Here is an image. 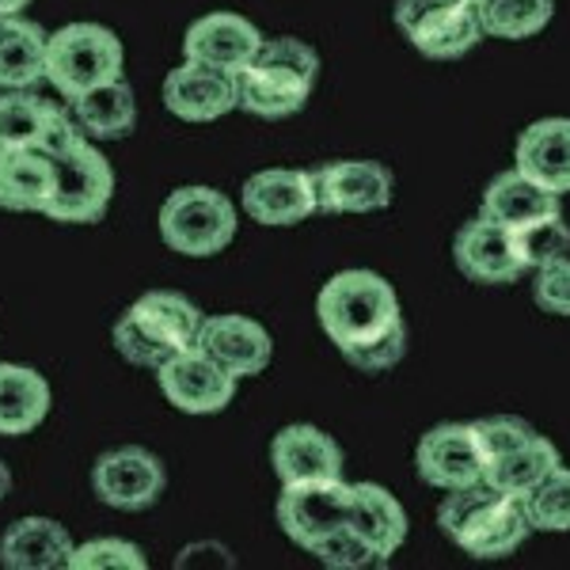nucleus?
<instances>
[{
	"instance_id": "nucleus-14",
	"label": "nucleus",
	"mask_w": 570,
	"mask_h": 570,
	"mask_svg": "<svg viewBox=\"0 0 570 570\" xmlns=\"http://www.w3.org/2000/svg\"><path fill=\"white\" fill-rule=\"evenodd\" d=\"M415 472L422 483L438 487V491H461V487L480 483L487 461L472 422H441V426L426 430L415 449Z\"/></svg>"
},
{
	"instance_id": "nucleus-39",
	"label": "nucleus",
	"mask_w": 570,
	"mask_h": 570,
	"mask_svg": "<svg viewBox=\"0 0 570 570\" xmlns=\"http://www.w3.org/2000/svg\"><path fill=\"white\" fill-rule=\"evenodd\" d=\"M472 4H483V0H472Z\"/></svg>"
},
{
	"instance_id": "nucleus-2",
	"label": "nucleus",
	"mask_w": 570,
	"mask_h": 570,
	"mask_svg": "<svg viewBox=\"0 0 570 570\" xmlns=\"http://www.w3.org/2000/svg\"><path fill=\"white\" fill-rule=\"evenodd\" d=\"M438 529L472 559L513 556L532 532L521 499L499 491L487 480L461 487V491H445V502L438 510Z\"/></svg>"
},
{
	"instance_id": "nucleus-1",
	"label": "nucleus",
	"mask_w": 570,
	"mask_h": 570,
	"mask_svg": "<svg viewBox=\"0 0 570 570\" xmlns=\"http://www.w3.org/2000/svg\"><path fill=\"white\" fill-rule=\"evenodd\" d=\"M316 320L346 362L407 331L392 282L376 271H338L327 278L316 297Z\"/></svg>"
},
{
	"instance_id": "nucleus-16",
	"label": "nucleus",
	"mask_w": 570,
	"mask_h": 570,
	"mask_svg": "<svg viewBox=\"0 0 570 570\" xmlns=\"http://www.w3.org/2000/svg\"><path fill=\"white\" fill-rule=\"evenodd\" d=\"M164 107L183 122H217L240 107L236 72L183 58V66L164 77Z\"/></svg>"
},
{
	"instance_id": "nucleus-34",
	"label": "nucleus",
	"mask_w": 570,
	"mask_h": 570,
	"mask_svg": "<svg viewBox=\"0 0 570 570\" xmlns=\"http://www.w3.org/2000/svg\"><path fill=\"white\" fill-rule=\"evenodd\" d=\"M472 430H475V441H480L483 461H487V464L499 461L502 453H510V449L525 445L529 438H537V434H540L537 426H529V422H525V419H518V415H491V419H480V422H472Z\"/></svg>"
},
{
	"instance_id": "nucleus-9",
	"label": "nucleus",
	"mask_w": 570,
	"mask_h": 570,
	"mask_svg": "<svg viewBox=\"0 0 570 570\" xmlns=\"http://www.w3.org/2000/svg\"><path fill=\"white\" fill-rule=\"evenodd\" d=\"M351 502L354 483H346L343 475L289 483L278 494V525L293 544L312 551L316 544H324L331 532H338L351 521Z\"/></svg>"
},
{
	"instance_id": "nucleus-12",
	"label": "nucleus",
	"mask_w": 570,
	"mask_h": 570,
	"mask_svg": "<svg viewBox=\"0 0 570 570\" xmlns=\"http://www.w3.org/2000/svg\"><path fill=\"white\" fill-rule=\"evenodd\" d=\"M156 381H160L164 400L183 415H220L236 400V384H240L225 365H217L198 346L168 357L156 370Z\"/></svg>"
},
{
	"instance_id": "nucleus-32",
	"label": "nucleus",
	"mask_w": 570,
	"mask_h": 570,
	"mask_svg": "<svg viewBox=\"0 0 570 570\" xmlns=\"http://www.w3.org/2000/svg\"><path fill=\"white\" fill-rule=\"evenodd\" d=\"M532 532H570V468L559 464L521 499Z\"/></svg>"
},
{
	"instance_id": "nucleus-7",
	"label": "nucleus",
	"mask_w": 570,
	"mask_h": 570,
	"mask_svg": "<svg viewBox=\"0 0 570 570\" xmlns=\"http://www.w3.org/2000/svg\"><path fill=\"white\" fill-rule=\"evenodd\" d=\"M53 160V202L46 217L58 225H99L115 198V168L91 137L80 134Z\"/></svg>"
},
{
	"instance_id": "nucleus-6",
	"label": "nucleus",
	"mask_w": 570,
	"mask_h": 570,
	"mask_svg": "<svg viewBox=\"0 0 570 570\" xmlns=\"http://www.w3.org/2000/svg\"><path fill=\"white\" fill-rule=\"evenodd\" d=\"M160 240L187 259H214L236 240V206L214 187H179L160 206Z\"/></svg>"
},
{
	"instance_id": "nucleus-25",
	"label": "nucleus",
	"mask_w": 570,
	"mask_h": 570,
	"mask_svg": "<svg viewBox=\"0 0 570 570\" xmlns=\"http://www.w3.org/2000/svg\"><path fill=\"white\" fill-rule=\"evenodd\" d=\"M69 115L91 141H122L137 126V96L122 77L69 99Z\"/></svg>"
},
{
	"instance_id": "nucleus-4",
	"label": "nucleus",
	"mask_w": 570,
	"mask_h": 570,
	"mask_svg": "<svg viewBox=\"0 0 570 570\" xmlns=\"http://www.w3.org/2000/svg\"><path fill=\"white\" fill-rule=\"evenodd\" d=\"M320 77V53L308 42L282 35L266 39L244 72H236L240 110L255 118H289L305 110Z\"/></svg>"
},
{
	"instance_id": "nucleus-31",
	"label": "nucleus",
	"mask_w": 570,
	"mask_h": 570,
	"mask_svg": "<svg viewBox=\"0 0 570 570\" xmlns=\"http://www.w3.org/2000/svg\"><path fill=\"white\" fill-rule=\"evenodd\" d=\"M510 240L518 259L525 263V271H540V266L559 263L570 255V225L563 220V209H559V214L532 217L525 225L510 228Z\"/></svg>"
},
{
	"instance_id": "nucleus-28",
	"label": "nucleus",
	"mask_w": 570,
	"mask_h": 570,
	"mask_svg": "<svg viewBox=\"0 0 570 570\" xmlns=\"http://www.w3.org/2000/svg\"><path fill=\"white\" fill-rule=\"evenodd\" d=\"M46 42L50 31L35 20L12 16L0 35V88H35L46 80Z\"/></svg>"
},
{
	"instance_id": "nucleus-27",
	"label": "nucleus",
	"mask_w": 570,
	"mask_h": 570,
	"mask_svg": "<svg viewBox=\"0 0 570 570\" xmlns=\"http://www.w3.org/2000/svg\"><path fill=\"white\" fill-rule=\"evenodd\" d=\"M559 214V195H551L525 171H499L483 190V217L499 220L502 228H518L532 217Z\"/></svg>"
},
{
	"instance_id": "nucleus-11",
	"label": "nucleus",
	"mask_w": 570,
	"mask_h": 570,
	"mask_svg": "<svg viewBox=\"0 0 570 570\" xmlns=\"http://www.w3.org/2000/svg\"><path fill=\"white\" fill-rule=\"evenodd\" d=\"M164 487H168L164 461L145 445L107 449L91 464V491L110 510H122V513L149 510V505L160 502Z\"/></svg>"
},
{
	"instance_id": "nucleus-19",
	"label": "nucleus",
	"mask_w": 570,
	"mask_h": 570,
	"mask_svg": "<svg viewBox=\"0 0 570 570\" xmlns=\"http://www.w3.org/2000/svg\"><path fill=\"white\" fill-rule=\"evenodd\" d=\"M453 263L468 282L480 285H513L525 278V263L518 259L510 240V228H502L491 217H475L456 233L453 240Z\"/></svg>"
},
{
	"instance_id": "nucleus-8",
	"label": "nucleus",
	"mask_w": 570,
	"mask_h": 570,
	"mask_svg": "<svg viewBox=\"0 0 570 570\" xmlns=\"http://www.w3.org/2000/svg\"><path fill=\"white\" fill-rule=\"evenodd\" d=\"M395 27L422 58L453 61L475 50L487 31L472 0H395Z\"/></svg>"
},
{
	"instance_id": "nucleus-23",
	"label": "nucleus",
	"mask_w": 570,
	"mask_h": 570,
	"mask_svg": "<svg viewBox=\"0 0 570 570\" xmlns=\"http://www.w3.org/2000/svg\"><path fill=\"white\" fill-rule=\"evenodd\" d=\"M346 525L373 548V556L381 559V567H384L395 551L403 548V540H407V510H403L389 487L354 483L351 521H346Z\"/></svg>"
},
{
	"instance_id": "nucleus-22",
	"label": "nucleus",
	"mask_w": 570,
	"mask_h": 570,
	"mask_svg": "<svg viewBox=\"0 0 570 570\" xmlns=\"http://www.w3.org/2000/svg\"><path fill=\"white\" fill-rule=\"evenodd\" d=\"M518 171L563 198L570 190V118H540L518 137Z\"/></svg>"
},
{
	"instance_id": "nucleus-17",
	"label": "nucleus",
	"mask_w": 570,
	"mask_h": 570,
	"mask_svg": "<svg viewBox=\"0 0 570 570\" xmlns=\"http://www.w3.org/2000/svg\"><path fill=\"white\" fill-rule=\"evenodd\" d=\"M263 31L247 16L236 12H209L187 27L183 35V58L217 66L225 72H244L263 50Z\"/></svg>"
},
{
	"instance_id": "nucleus-20",
	"label": "nucleus",
	"mask_w": 570,
	"mask_h": 570,
	"mask_svg": "<svg viewBox=\"0 0 570 570\" xmlns=\"http://www.w3.org/2000/svg\"><path fill=\"white\" fill-rule=\"evenodd\" d=\"M271 464L282 487L343 475V445L312 422L282 426L271 441Z\"/></svg>"
},
{
	"instance_id": "nucleus-13",
	"label": "nucleus",
	"mask_w": 570,
	"mask_h": 570,
	"mask_svg": "<svg viewBox=\"0 0 570 570\" xmlns=\"http://www.w3.org/2000/svg\"><path fill=\"white\" fill-rule=\"evenodd\" d=\"M320 214H376L395 198V179L376 160H327L312 168Z\"/></svg>"
},
{
	"instance_id": "nucleus-26",
	"label": "nucleus",
	"mask_w": 570,
	"mask_h": 570,
	"mask_svg": "<svg viewBox=\"0 0 570 570\" xmlns=\"http://www.w3.org/2000/svg\"><path fill=\"white\" fill-rule=\"evenodd\" d=\"M50 415V384L39 370L0 362V438H23Z\"/></svg>"
},
{
	"instance_id": "nucleus-18",
	"label": "nucleus",
	"mask_w": 570,
	"mask_h": 570,
	"mask_svg": "<svg viewBox=\"0 0 570 570\" xmlns=\"http://www.w3.org/2000/svg\"><path fill=\"white\" fill-rule=\"evenodd\" d=\"M198 351H206L217 365H225L236 381L244 376L266 373L274 357V338L259 320L240 316V312H220V316H206L198 331Z\"/></svg>"
},
{
	"instance_id": "nucleus-24",
	"label": "nucleus",
	"mask_w": 570,
	"mask_h": 570,
	"mask_svg": "<svg viewBox=\"0 0 570 570\" xmlns=\"http://www.w3.org/2000/svg\"><path fill=\"white\" fill-rule=\"evenodd\" d=\"M53 202V160L42 149H0V209L42 214Z\"/></svg>"
},
{
	"instance_id": "nucleus-10",
	"label": "nucleus",
	"mask_w": 570,
	"mask_h": 570,
	"mask_svg": "<svg viewBox=\"0 0 570 570\" xmlns=\"http://www.w3.org/2000/svg\"><path fill=\"white\" fill-rule=\"evenodd\" d=\"M80 137L69 104L35 96L31 88H0V149H42L46 156L66 153Z\"/></svg>"
},
{
	"instance_id": "nucleus-30",
	"label": "nucleus",
	"mask_w": 570,
	"mask_h": 570,
	"mask_svg": "<svg viewBox=\"0 0 570 570\" xmlns=\"http://www.w3.org/2000/svg\"><path fill=\"white\" fill-rule=\"evenodd\" d=\"M483 31L491 39L521 42L540 35L556 16V0H483Z\"/></svg>"
},
{
	"instance_id": "nucleus-36",
	"label": "nucleus",
	"mask_w": 570,
	"mask_h": 570,
	"mask_svg": "<svg viewBox=\"0 0 570 570\" xmlns=\"http://www.w3.org/2000/svg\"><path fill=\"white\" fill-rule=\"evenodd\" d=\"M532 301L540 305V312L551 316H570V255L559 263H548L540 271H532Z\"/></svg>"
},
{
	"instance_id": "nucleus-15",
	"label": "nucleus",
	"mask_w": 570,
	"mask_h": 570,
	"mask_svg": "<svg viewBox=\"0 0 570 570\" xmlns=\"http://www.w3.org/2000/svg\"><path fill=\"white\" fill-rule=\"evenodd\" d=\"M240 209L255 225L289 228L320 214L316 179L305 168H266L255 171L240 190Z\"/></svg>"
},
{
	"instance_id": "nucleus-21",
	"label": "nucleus",
	"mask_w": 570,
	"mask_h": 570,
	"mask_svg": "<svg viewBox=\"0 0 570 570\" xmlns=\"http://www.w3.org/2000/svg\"><path fill=\"white\" fill-rule=\"evenodd\" d=\"M72 551L69 529L53 518H20L0 537V567L8 570H66Z\"/></svg>"
},
{
	"instance_id": "nucleus-38",
	"label": "nucleus",
	"mask_w": 570,
	"mask_h": 570,
	"mask_svg": "<svg viewBox=\"0 0 570 570\" xmlns=\"http://www.w3.org/2000/svg\"><path fill=\"white\" fill-rule=\"evenodd\" d=\"M8 491H12V472H8V464L0 461V502L8 499Z\"/></svg>"
},
{
	"instance_id": "nucleus-5",
	"label": "nucleus",
	"mask_w": 570,
	"mask_h": 570,
	"mask_svg": "<svg viewBox=\"0 0 570 570\" xmlns=\"http://www.w3.org/2000/svg\"><path fill=\"white\" fill-rule=\"evenodd\" d=\"M122 66V39L104 23H66L46 42V80L66 104L107 80H118Z\"/></svg>"
},
{
	"instance_id": "nucleus-3",
	"label": "nucleus",
	"mask_w": 570,
	"mask_h": 570,
	"mask_svg": "<svg viewBox=\"0 0 570 570\" xmlns=\"http://www.w3.org/2000/svg\"><path fill=\"white\" fill-rule=\"evenodd\" d=\"M202 324H206V312L187 293L149 289L118 316L110 343L137 370H160L168 357L198 343Z\"/></svg>"
},
{
	"instance_id": "nucleus-29",
	"label": "nucleus",
	"mask_w": 570,
	"mask_h": 570,
	"mask_svg": "<svg viewBox=\"0 0 570 570\" xmlns=\"http://www.w3.org/2000/svg\"><path fill=\"white\" fill-rule=\"evenodd\" d=\"M559 464H563V456H559L556 441L537 434V438H529L525 445L510 449V453H502L499 461L487 464L483 480L491 487H499V491H505V494H513V499H525L532 487H537L540 480H548Z\"/></svg>"
},
{
	"instance_id": "nucleus-37",
	"label": "nucleus",
	"mask_w": 570,
	"mask_h": 570,
	"mask_svg": "<svg viewBox=\"0 0 570 570\" xmlns=\"http://www.w3.org/2000/svg\"><path fill=\"white\" fill-rule=\"evenodd\" d=\"M31 0H0V16H20Z\"/></svg>"
},
{
	"instance_id": "nucleus-35",
	"label": "nucleus",
	"mask_w": 570,
	"mask_h": 570,
	"mask_svg": "<svg viewBox=\"0 0 570 570\" xmlns=\"http://www.w3.org/2000/svg\"><path fill=\"white\" fill-rule=\"evenodd\" d=\"M308 556H316L320 563L331 567V570H370V567H381V559L373 556V548L365 544V540L357 537L351 525L331 532L324 544H316V548L308 551Z\"/></svg>"
},
{
	"instance_id": "nucleus-33",
	"label": "nucleus",
	"mask_w": 570,
	"mask_h": 570,
	"mask_svg": "<svg viewBox=\"0 0 570 570\" xmlns=\"http://www.w3.org/2000/svg\"><path fill=\"white\" fill-rule=\"evenodd\" d=\"M72 570H145L149 559L134 540H118V537H99L88 544H77L69 559Z\"/></svg>"
}]
</instances>
